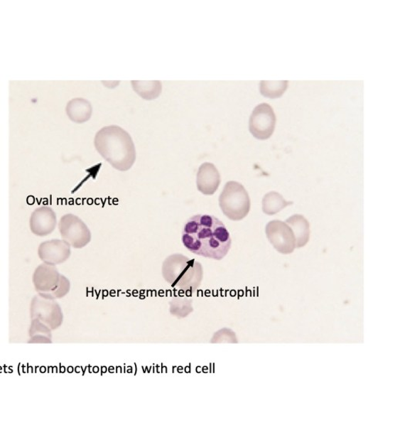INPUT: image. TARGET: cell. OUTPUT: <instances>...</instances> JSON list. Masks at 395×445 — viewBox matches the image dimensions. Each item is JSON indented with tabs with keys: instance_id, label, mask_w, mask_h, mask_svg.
<instances>
[{
	"instance_id": "7",
	"label": "cell",
	"mask_w": 395,
	"mask_h": 445,
	"mask_svg": "<svg viewBox=\"0 0 395 445\" xmlns=\"http://www.w3.org/2000/svg\"><path fill=\"white\" fill-rule=\"evenodd\" d=\"M30 313L31 319L38 320L51 331L60 328L64 319L62 309L56 300L45 298L39 294L31 301Z\"/></svg>"
},
{
	"instance_id": "1",
	"label": "cell",
	"mask_w": 395,
	"mask_h": 445,
	"mask_svg": "<svg viewBox=\"0 0 395 445\" xmlns=\"http://www.w3.org/2000/svg\"><path fill=\"white\" fill-rule=\"evenodd\" d=\"M183 245L196 255L220 261L229 253L232 238L225 225L215 216L198 215L188 219L182 235Z\"/></svg>"
},
{
	"instance_id": "19",
	"label": "cell",
	"mask_w": 395,
	"mask_h": 445,
	"mask_svg": "<svg viewBox=\"0 0 395 445\" xmlns=\"http://www.w3.org/2000/svg\"><path fill=\"white\" fill-rule=\"evenodd\" d=\"M193 311L192 300L175 297L170 302L171 314L178 318H185Z\"/></svg>"
},
{
	"instance_id": "4",
	"label": "cell",
	"mask_w": 395,
	"mask_h": 445,
	"mask_svg": "<svg viewBox=\"0 0 395 445\" xmlns=\"http://www.w3.org/2000/svg\"><path fill=\"white\" fill-rule=\"evenodd\" d=\"M33 283L39 295L50 299L64 298L70 290V281L59 272L56 265L46 263L35 269Z\"/></svg>"
},
{
	"instance_id": "5",
	"label": "cell",
	"mask_w": 395,
	"mask_h": 445,
	"mask_svg": "<svg viewBox=\"0 0 395 445\" xmlns=\"http://www.w3.org/2000/svg\"><path fill=\"white\" fill-rule=\"evenodd\" d=\"M219 203L223 215L239 221L249 215L251 200L244 186L237 181H229L220 195Z\"/></svg>"
},
{
	"instance_id": "13",
	"label": "cell",
	"mask_w": 395,
	"mask_h": 445,
	"mask_svg": "<svg viewBox=\"0 0 395 445\" xmlns=\"http://www.w3.org/2000/svg\"><path fill=\"white\" fill-rule=\"evenodd\" d=\"M293 230L295 240L296 247L301 248L309 242L310 240V222L306 218L301 215H294L285 221Z\"/></svg>"
},
{
	"instance_id": "3",
	"label": "cell",
	"mask_w": 395,
	"mask_h": 445,
	"mask_svg": "<svg viewBox=\"0 0 395 445\" xmlns=\"http://www.w3.org/2000/svg\"><path fill=\"white\" fill-rule=\"evenodd\" d=\"M163 275L169 286L184 291H194L202 281V265L182 254H173L164 261Z\"/></svg>"
},
{
	"instance_id": "6",
	"label": "cell",
	"mask_w": 395,
	"mask_h": 445,
	"mask_svg": "<svg viewBox=\"0 0 395 445\" xmlns=\"http://www.w3.org/2000/svg\"><path fill=\"white\" fill-rule=\"evenodd\" d=\"M58 228L62 239L72 247L82 249L91 242V230L82 219L72 213L60 218Z\"/></svg>"
},
{
	"instance_id": "14",
	"label": "cell",
	"mask_w": 395,
	"mask_h": 445,
	"mask_svg": "<svg viewBox=\"0 0 395 445\" xmlns=\"http://www.w3.org/2000/svg\"><path fill=\"white\" fill-rule=\"evenodd\" d=\"M66 112L71 121L83 123L91 119L92 106L91 102L82 97H77L67 103Z\"/></svg>"
},
{
	"instance_id": "16",
	"label": "cell",
	"mask_w": 395,
	"mask_h": 445,
	"mask_svg": "<svg viewBox=\"0 0 395 445\" xmlns=\"http://www.w3.org/2000/svg\"><path fill=\"white\" fill-rule=\"evenodd\" d=\"M131 85L134 91L144 100H153L161 92V83L159 81H132Z\"/></svg>"
},
{
	"instance_id": "15",
	"label": "cell",
	"mask_w": 395,
	"mask_h": 445,
	"mask_svg": "<svg viewBox=\"0 0 395 445\" xmlns=\"http://www.w3.org/2000/svg\"><path fill=\"white\" fill-rule=\"evenodd\" d=\"M293 202L286 201L279 193L272 191L266 193L262 201V209L267 215H274L282 210L292 205Z\"/></svg>"
},
{
	"instance_id": "17",
	"label": "cell",
	"mask_w": 395,
	"mask_h": 445,
	"mask_svg": "<svg viewBox=\"0 0 395 445\" xmlns=\"http://www.w3.org/2000/svg\"><path fill=\"white\" fill-rule=\"evenodd\" d=\"M51 329L37 319H32L29 343H51Z\"/></svg>"
},
{
	"instance_id": "8",
	"label": "cell",
	"mask_w": 395,
	"mask_h": 445,
	"mask_svg": "<svg viewBox=\"0 0 395 445\" xmlns=\"http://www.w3.org/2000/svg\"><path fill=\"white\" fill-rule=\"evenodd\" d=\"M276 114L274 109L267 103L258 104L249 118V131L260 140L271 138L276 127Z\"/></svg>"
},
{
	"instance_id": "18",
	"label": "cell",
	"mask_w": 395,
	"mask_h": 445,
	"mask_svg": "<svg viewBox=\"0 0 395 445\" xmlns=\"http://www.w3.org/2000/svg\"><path fill=\"white\" fill-rule=\"evenodd\" d=\"M288 87V81H262L260 82V92L262 95L275 99L280 97Z\"/></svg>"
},
{
	"instance_id": "11",
	"label": "cell",
	"mask_w": 395,
	"mask_h": 445,
	"mask_svg": "<svg viewBox=\"0 0 395 445\" xmlns=\"http://www.w3.org/2000/svg\"><path fill=\"white\" fill-rule=\"evenodd\" d=\"M58 224L55 210L49 207H40L36 209L30 218L31 232L38 237H46L55 231Z\"/></svg>"
},
{
	"instance_id": "2",
	"label": "cell",
	"mask_w": 395,
	"mask_h": 445,
	"mask_svg": "<svg viewBox=\"0 0 395 445\" xmlns=\"http://www.w3.org/2000/svg\"><path fill=\"white\" fill-rule=\"evenodd\" d=\"M94 146L116 170L128 171L136 160V149L129 133L118 126L102 128L94 137Z\"/></svg>"
},
{
	"instance_id": "12",
	"label": "cell",
	"mask_w": 395,
	"mask_h": 445,
	"mask_svg": "<svg viewBox=\"0 0 395 445\" xmlns=\"http://www.w3.org/2000/svg\"><path fill=\"white\" fill-rule=\"evenodd\" d=\"M221 183L217 168L211 163L202 164L197 173V189L204 195H211L217 192Z\"/></svg>"
},
{
	"instance_id": "9",
	"label": "cell",
	"mask_w": 395,
	"mask_h": 445,
	"mask_svg": "<svg viewBox=\"0 0 395 445\" xmlns=\"http://www.w3.org/2000/svg\"><path fill=\"white\" fill-rule=\"evenodd\" d=\"M265 231L269 243L278 252L290 254L294 252L295 237L293 230L285 222L279 220L269 221Z\"/></svg>"
},
{
	"instance_id": "10",
	"label": "cell",
	"mask_w": 395,
	"mask_h": 445,
	"mask_svg": "<svg viewBox=\"0 0 395 445\" xmlns=\"http://www.w3.org/2000/svg\"><path fill=\"white\" fill-rule=\"evenodd\" d=\"M38 254L43 263L57 265L69 259L71 249L64 240L53 239L41 243Z\"/></svg>"
}]
</instances>
